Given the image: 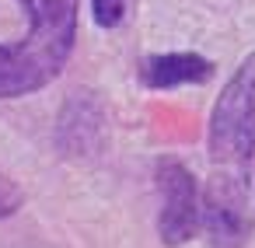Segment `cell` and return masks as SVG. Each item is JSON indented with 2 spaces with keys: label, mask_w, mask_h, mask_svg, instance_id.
Here are the masks:
<instances>
[{
  "label": "cell",
  "mask_w": 255,
  "mask_h": 248,
  "mask_svg": "<svg viewBox=\"0 0 255 248\" xmlns=\"http://www.w3.org/2000/svg\"><path fill=\"white\" fill-rule=\"evenodd\" d=\"M28 32L18 42H0V102L25 98L53 84L77 42L81 0H18Z\"/></svg>",
  "instance_id": "2"
},
{
  "label": "cell",
  "mask_w": 255,
  "mask_h": 248,
  "mask_svg": "<svg viewBox=\"0 0 255 248\" xmlns=\"http://www.w3.org/2000/svg\"><path fill=\"white\" fill-rule=\"evenodd\" d=\"M105 133V112L91 98V91H77L67 98L60 123H56V143L63 154H95Z\"/></svg>",
  "instance_id": "5"
},
{
  "label": "cell",
  "mask_w": 255,
  "mask_h": 248,
  "mask_svg": "<svg viewBox=\"0 0 255 248\" xmlns=\"http://www.w3.org/2000/svg\"><path fill=\"white\" fill-rule=\"evenodd\" d=\"M21 203H25V192L18 189V182L0 171V220H4V217H14V213L21 210Z\"/></svg>",
  "instance_id": "7"
},
{
  "label": "cell",
  "mask_w": 255,
  "mask_h": 248,
  "mask_svg": "<svg viewBox=\"0 0 255 248\" xmlns=\"http://www.w3.org/2000/svg\"><path fill=\"white\" fill-rule=\"evenodd\" d=\"M136 77L150 91L192 88V84H206L213 77V60H206L199 53H154L136 63Z\"/></svg>",
  "instance_id": "4"
},
{
  "label": "cell",
  "mask_w": 255,
  "mask_h": 248,
  "mask_svg": "<svg viewBox=\"0 0 255 248\" xmlns=\"http://www.w3.org/2000/svg\"><path fill=\"white\" fill-rule=\"evenodd\" d=\"M206 154V238L213 248H245L255 234V53L238 63L213 102Z\"/></svg>",
  "instance_id": "1"
},
{
  "label": "cell",
  "mask_w": 255,
  "mask_h": 248,
  "mask_svg": "<svg viewBox=\"0 0 255 248\" xmlns=\"http://www.w3.org/2000/svg\"><path fill=\"white\" fill-rule=\"evenodd\" d=\"M161 213H157V234L168 248H178L196 238L203 224V192L196 185V175L178 157H157L154 168Z\"/></svg>",
  "instance_id": "3"
},
{
  "label": "cell",
  "mask_w": 255,
  "mask_h": 248,
  "mask_svg": "<svg viewBox=\"0 0 255 248\" xmlns=\"http://www.w3.org/2000/svg\"><path fill=\"white\" fill-rule=\"evenodd\" d=\"M133 4L136 0H91V18L98 28H123L133 14Z\"/></svg>",
  "instance_id": "6"
}]
</instances>
